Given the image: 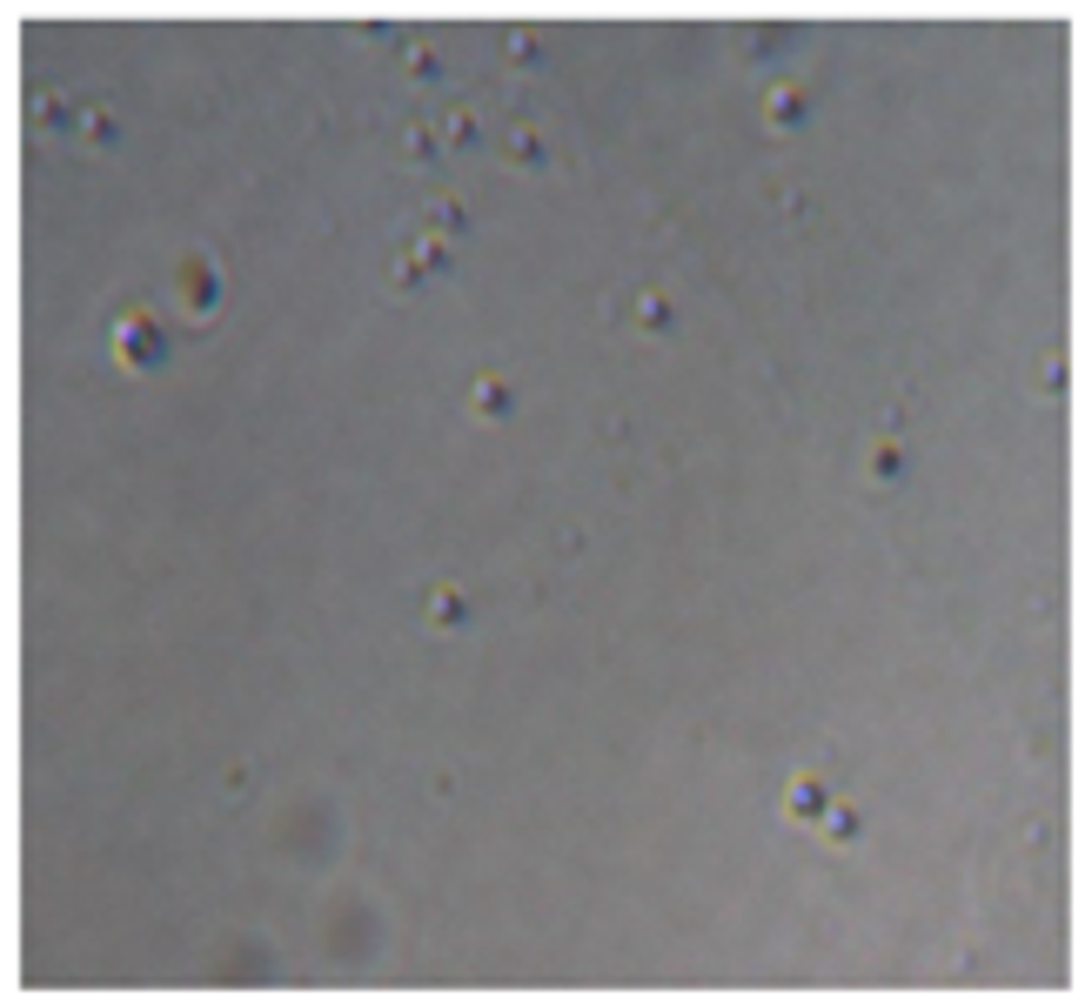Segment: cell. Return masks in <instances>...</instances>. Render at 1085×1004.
Here are the masks:
<instances>
[{
	"mask_svg": "<svg viewBox=\"0 0 1085 1004\" xmlns=\"http://www.w3.org/2000/svg\"><path fill=\"white\" fill-rule=\"evenodd\" d=\"M108 349L121 369H154V362H169V321L154 308H121L108 321Z\"/></svg>",
	"mask_w": 1085,
	"mask_h": 1004,
	"instance_id": "cell-1",
	"label": "cell"
},
{
	"mask_svg": "<svg viewBox=\"0 0 1085 1004\" xmlns=\"http://www.w3.org/2000/svg\"><path fill=\"white\" fill-rule=\"evenodd\" d=\"M169 288H175V302H182L195 321H208V315L221 308V262H215V255H182L175 275H169Z\"/></svg>",
	"mask_w": 1085,
	"mask_h": 1004,
	"instance_id": "cell-2",
	"label": "cell"
},
{
	"mask_svg": "<svg viewBox=\"0 0 1085 1004\" xmlns=\"http://www.w3.org/2000/svg\"><path fill=\"white\" fill-rule=\"evenodd\" d=\"M824 804H831V797H824V777H817V771H798L791 790H784V823H817Z\"/></svg>",
	"mask_w": 1085,
	"mask_h": 1004,
	"instance_id": "cell-3",
	"label": "cell"
},
{
	"mask_svg": "<svg viewBox=\"0 0 1085 1004\" xmlns=\"http://www.w3.org/2000/svg\"><path fill=\"white\" fill-rule=\"evenodd\" d=\"M898 469H904V443H898V436H871V443H865V476H871L878 489H891Z\"/></svg>",
	"mask_w": 1085,
	"mask_h": 1004,
	"instance_id": "cell-4",
	"label": "cell"
},
{
	"mask_svg": "<svg viewBox=\"0 0 1085 1004\" xmlns=\"http://www.w3.org/2000/svg\"><path fill=\"white\" fill-rule=\"evenodd\" d=\"M811 830L824 837V844H838V851H845V844H858V830H865V823H858L851 804H824V817H817Z\"/></svg>",
	"mask_w": 1085,
	"mask_h": 1004,
	"instance_id": "cell-5",
	"label": "cell"
},
{
	"mask_svg": "<svg viewBox=\"0 0 1085 1004\" xmlns=\"http://www.w3.org/2000/svg\"><path fill=\"white\" fill-rule=\"evenodd\" d=\"M630 321H637L643 335H663V328H671V295H663V288H637V308H630Z\"/></svg>",
	"mask_w": 1085,
	"mask_h": 1004,
	"instance_id": "cell-6",
	"label": "cell"
},
{
	"mask_svg": "<svg viewBox=\"0 0 1085 1004\" xmlns=\"http://www.w3.org/2000/svg\"><path fill=\"white\" fill-rule=\"evenodd\" d=\"M764 121L771 128H798L804 121V88H791V80H784V88H771L764 95Z\"/></svg>",
	"mask_w": 1085,
	"mask_h": 1004,
	"instance_id": "cell-7",
	"label": "cell"
},
{
	"mask_svg": "<svg viewBox=\"0 0 1085 1004\" xmlns=\"http://www.w3.org/2000/svg\"><path fill=\"white\" fill-rule=\"evenodd\" d=\"M423 623L430 630H456L463 623V597L449 590V582H443V590H423Z\"/></svg>",
	"mask_w": 1085,
	"mask_h": 1004,
	"instance_id": "cell-8",
	"label": "cell"
},
{
	"mask_svg": "<svg viewBox=\"0 0 1085 1004\" xmlns=\"http://www.w3.org/2000/svg\"><path fill=\"white\" fill-rule=\"evenodd\" d=\"M503 161H510V167H543V141H536L530 121H517V128L503 134Z\"/></svg>",
	"mask_w": 1085,
	"mask_h": 1004,
	"instance_id": "cell-9",
	"label": "cell"
},
{
	"mask_svg": "<svg viewBox=\"0 0 1085 1004\" xmlns=\"http://www.w3.org/2000/svg\"><path fill=\"white\" fill-rule=\"evenodd\" d=\"M469 408H476V415H503V408H510V382H503V375H476V382H469Z\"/></svg>",
	"mask_w": 1085,
	"mask_h": 1004,
	"instance_id": "cell-10",
	"label": "cell"
},
{
	"mask_svg": "<svg viewBox=\"0 0 1085 1004\" xmlns=\"http://www.w3.org/2000/svg\"><path fill=\"white\" fill-rule=\"evenodd\" d=\"M423 228H430V234H463V201H456V195H430Z\"/></svg>",
	"mask_w": 1085,
	"mask_h": 1004,
	"instance_id": "cell-11",
	"label": "cell"
},
{
	"mask_svg": "<svg viewBox=\"0 0 1085 1004\" xmlns=\"http://www.w3.org/2000/svg\"><path fill=\"white\" fill-rule=\"evenodd\" d=\"M436 154V128L430 121H409L402 128V161H430Z\"/></svg>",
	"mask_w": 1085,
	"mask_h": 1004,
	"instance_id": "cell-12",
	"label": "cell"
},
{
	"mask_svg": "<svg viewBox=\"0 0 1085 1004\" xmlns=\"http://www.w3.org/2000/svg\"><path fill=\"white\" fill-rule=\"evenodd\" d=\"M436 128H443V141H449V148H469V141H476V114H469V108H449Z\"/></svg>",
	"mask_w": 1085,
	"mask_h": 1004,
	"instance_id": "cell-13",
	"label": "cell"
},
{
	"mask_svg": "<svg viewBox=\"0 0 1085 1004\" xmlns=\"http://www.w3.org/2000/svg\"><path fill=\"white\" fill-rule=\"evenodd\" d=\"M402 61H409V74H415V80H430V74H436V67H443V61H436V47H430V41H409V54H402Z\"/></svg>",
	"mask_w": 1085,
	"mask_h": 1004,
	"instance_id": "cell-14",
	"label": "cell"
},
{
	"mask_svg": "<svg viewBox=\"0 0 1085 1004\" xmlns=\"http://www.w3.org/2000/svg\"><path fill=\"white\" fill-rule=\"evenodd\" d=\"M503 61H510V67H530V61H536V34H523V28L503 34Z\"/></svg>",
	"mask_w": 1085,
	"mask_h": 1004,
	"instance_id": "cell-15",
	"label": "cell"
},
{
	"mask_svg": "<svg viewBox=\"0 0 1085 1004\" xmlns=\"http://www.w3.org/2000/svg\"><path fill=\"white\" fill-rule=\"evenodd\" d=\"M423 275H430V269H423V255H402V262L389 269V282H395V288H423Z\"/></svg>",
	"mask_w": 1085,
	"mask_h": 1004,
	"instance_id": "cell-16",
	"label": "cell"
},
{
	"mask_svg": "<svg viewBox=\"0 0 1085 1004\" xmlns=\"http://www.w3.org/2000/svg\"><path fill=\"white\" fill-rule=\"evenodd\" d=\"M80 134H88V141H115V114L108 108H88V114H80Z\"/></svg>",
	"mask_w": 1085,
	"mask_h": 1004,
	"instance_id": "cell-17",
	"label": "cell"
}]
</instances>
